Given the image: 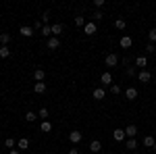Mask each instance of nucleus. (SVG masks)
<instances>
[{
	"instance_id": "32",
	"label": "nucleus",
	"mask_w": 156,
	"mask_h": 154,
	"mask_svg": "<svg viewBox=\"0 0 156 154\" xmlns=\"http://www.w3.org/2000/svg\"><path fill=\"white\" fill-rule=\"evenodd\" d=\"M110 92H112V94H121V85H117V83L110 85Z\"/></svg>"
},
{
	"instance_id": "33",
	"label": "nucleus",
	"mask_w": 156,
	"mask_h": 154,
	"mask_svg": "<svg viewBox=\"0 0 156 154\" xmlns=\"http://www.w3.org/2000/svg\"><path fill=\"white\" fill-rule=\"evenodd\" d=\"M94 6H96L98 11H100V9L104 6V0H94Z\"/></svg>"
},
{
	"instance_id": "4",
	"label": "nucleus",
	"mask_w": 156,
	"mask_h": 154,
	"mask_svg": "<svg viewBox=\"0 0 156 154\" xmlns=\"http://www.w3.org/2000/svg\"><path fill=\"white\" fill-rule=\"evenodd\" d=\"M119 44H121V48H131V44H133V40L129 36H121V40H119Z\"/></svg>"
},
{
	"instance_id": "39",
	"label": "nucleus",
	"mask_w": 156,
	"mask_h": 154,
	"mask_svg": "<svg viewBox=\"0 0 156 154\" xmlns=\"http://www.w3.org/2000/svg\"><path fill=\"white\" fill-rule=\"evenodd\" d=\"M40 154H42V152H40Z\"/></svg>"
},
{
	"instance_id": "20",
	"label": "nucleus",
	"mask_w": 156,
	"mask_h": 154,
	"mask_svg": "<svg viewBox=\"0 0 156 154\" xmlns=\"http://www.w3.org/2000/svg\"><path fill=\"white\" fill-rule=\"evenodd\" d=\"M50 129H52V125H50L48 121H42V123H40V131H42V133H48Z\"/></svg>"
},
{
	"instance_id": "14",
	"label": "nucleus",
	"mask_w": 156,
	"mask_h": 154,
	"mask_svg": "<svg viewBox=\"0 0 156 154\" xmlns=\"http://www.w3.org/2000/svg\"><path fill=\"white\" fill-rule=\"evenodd\" d=\"M92 96H94V100H104V96H106V92H104L102 88H96Z\"/></svg>"
},
{
	"instance_id": "22",
	"label": "nucleus",
	"mask_w": 156,
	"mask_h": 154,
	"mask_svg": "<svg viewBox=\"0 0 156 154\" xmlns=\"http://www.w3.org/2000/svg\"><path fill=\"white\" fill-rule=\"evenodd\" d=\"M17 146H19V150H25V148H29V140H27V138H21V140L17 142Z\"/></svg>"
},
{
	"instance_id": "5",
	"label": "nucleus",
	"mask_w": 156,
	"mask_h": 154,
	"mask_svg": "<svg viewBox=\"0 0 156 154\" xmlns=\"http://www.w3.org/2000/svg\"><path fill=\"white\" fill-rule=\"evenodd\" d=\"M112 138H115V142H123L127 135H125V129H115L112 131Z\"/></svg>"
},
{
	"instance_id": "11",
	"label": "nucleus",
	"mask_w": 156,
	"mask_h": 154,
	"mask_svg": "<svg viewBox=\"0 0 156 154\" xmlns=\"http://www.w3.org/2000/svg\"><path fill=\"white\" fill-rule=\"evenodd\" d=\"M40 34L42 36H46V38H52V25H42V29H40Z\"/></svg>"
},
{
	"instance_id": "26",
	"label": "nucleus",
	"mask_w": 156,
	"mask_h": 154,
	"mask_svg": "<svg viewBox=\"0 0 156 154\" xmlns=\"http://www.w3.org/2000/svg\"><path fill=\"white\" fill-rule=\"evenodd\" d=\"M115 27H117V29H125V27H127V21H125V19H117V21H115Z\"/></svg>"
},
{
	"instance_id": "34",
	"label": "nucleus",
	"mask_w": 156,
	"mask_h": 154,
	"mask_svg": "<svg viewBox=\"0 0 156 154\" xmlns=\"http://www.w3.org/2000/svg\"><path fill=\"white\" fill-rule=\"evenodd\" d=\"M146 52H156V46L154 44H148V46H146Z\"/></svg>"
},
{
	"instance_id": "15",
	"label": "nucleus",
	"mask_w": 156,
	"mask_h": 154,
	"mask_svg": "<svg viewBox=\"0 0 156 154\" xmlns=\"http://www.w3.org/2000/svg\"><path fill=\"white\" fill-rule=\"evenodd\" d=\"M100 150H102V144L98 142V140H94V142L90 144V152H94V154H96V152H100Z\"/></svg>"
},
{
	"instance_id": "30",
	"label": "nucleus",
	"mask_w": 156,
	"mask_h": 154,
	"mask_svg": "<svg viewBox=\"0 0 156 154\" xmlns=\"http://www.w3.org/2000/svg\"><path fill=\"white\" fill-rule=\"evenodd\" d=\"M37 117L42 119V121H46V117H48V108H40V115Z\"/></svg>"
},
{
	"instance_id": "38",
	"label": "nucleus",
	"mask_w": 156,
	"mask_h": 154,
	"mask_svg": "<svg viewBox=\"0 0 156 154\" xmlns=\"http://www.w3.org/2000/svg\"><path fill=\"white\" fill-rule=\"evenodd\" d=\"M106 154H110V152H106Z\"/></svg>"
},
{
	"instance_id": "28",
	"label": "nucleus",
	"mask_w": 156,
	"mask_h": 154,
	"mask_svg": "<svg viewBox=\"0 0 156 154\" xmlns=\"http://www.w3.org/2000/svg\"><path fill=\"white\" fill-rule=\"evenodd\" d=\"M148 40H150V44L156 42V29H150V31H148Z\"/></svg>"
},
{
	"instance_id": "25",
	"label": "nucleus",
	"mask_w": 156,
	"mask_h": 154,
	"mask_svg": "<svg viewBox=\"0 0 156 154\" xmlns=\"http://www.w3.org/2000/svg\"><path fill=\"white\" fill-rule=\"evenodd\" d=\"M9 42H11V34H0V44L2 46H6Z\"/></svg>"
},
{
	"instance_id": "35",
	"label": "nucleus",
	"mask_w": 156,
	"mask_h": 154,
	"mask_svg": "<svg viewBox=\"0 0 156 154\" xmlns=\"http://www.w3.org/2000/svg\"><path fill=\"white\" fill-rule=\"evenodd\" d=\"M69 154H79V150H77V148H71V150H69Z\"/></svg>"
},
{
	"instance_id": "2",
	"label": "nucleus",
	"mask_w": 156,
	"mask_h": 154,
	"mask_svg": "<svg viewBox=\"0 0 156 154\" xmlns=\"http://www.w3.org/2000/svg\"><path fill=\"white\" fill-rule=\"evenodd\" d=\"M104 63H106V67H115V65L119 63V56H117L115 52H110V54H106V59H104Z\"/></svg>"
},
{
	"instance_id": "12",
	"label": "nucleus",
	"mask_w": 156,
	"mask_h": 154,
	"mask_svg": "<svg viewBox=\"0 0 156 154\" xmlns=\"http://www.w3.org/2000/svg\"><path fill=\"white\" fill-rule=\"evenodd\" d=\"M21 36H23V38H31V36H34V27L23 25V27H21Z\"/></svg>"
},
{
	"instance_id": "37",
	"label": "nucleus",
	"mask_w": 156,
	"mask_h": 154,
	"mask_svg": "<svg viewBox=\"0 0 156 154\" xmlns=\"http://www.w3.org/2000/svg\"><path fill=\"white\" fill-rule=\"evenodd\" d=\"M154 150H156V144H154Z\"/></svg>"
},
{
	"instance_id": "19",
	"label": "nucleus",
	"mask_w": 156,
	"mask_h": 154,
	"mask_svg": "<svg viewBox=\"0 0 156 154\" xmlns=\"http://www.w3.org/2000/svg\"><path fill=\"white\" fill-rule=\"evenodd\" d=\"M36 119H37V115L34 110H27V113H25V121H27V123H34Z\"/></svg>"
},
{
	"instance_id": "24",
	"label": "nucleus",
	"mask_w": 156,
	"mask_h": 154,
	"mask_svg": "<svg viewBox=\"0 0 156 154\" xmlns=\"http://www.w3.org/2000/svg\"><path fill=\"white\" fill-rule=\"evenodd\" d=\"M125 146H127V150H135V148H137V142H135V138H129Z\"/></svg>"
},
{
	"instance_id": "8",
	"label": "nucleus",
	"mask_w": 156,
	"mask_h": 154,
	"mask_svg": "<svg viewBox=\"0 0 156 154\" xmlns=\"http://www.w3.org/2000/svg\"><path fill=\"white\" fill-rule=\"evenodd\" d=\"M125 98H127V100H135V98H137V90H135V88H127V90H125Z\"/></svg>"
},
{
	"instance_id": "27",
	"label": "nucleus",
	"mask_w": 156,
	"mask_h": 154,
	"mask_svg": "<svg viewBox=\"0 0 156 154\" xmlns=\"http://www.w3.org/2000/svg\"><path fill=\"white\" fill-rule=\"evenodd\" d=\"M15 138H6V142H4V146H6V148H9V150H12V148H15Z\"/></svg>"
},
{
	"instance_id": "21",
	"label": "nucleus",
	"mask_w": 156,
	"mask_h": 154,
	"mask_svg": "<svg viewBox=\"0 0 156 154\" xmlns=\"http://www.w3.org/2000/svg\"><path fill=\"white\" fill-rule=\"evenodd\" d=\"M58 34H62V25H60V23H54V25H52V36L58 38Z\"/></svg>"
},
{
	"instance_id": "31",
	"label": "nucleus",
	"mask_w": 156,
	"mask_h": 154,
	"mask_svg": "<svg viewBox=\"0 0 156 154\" xmlns=\"http://www.w3.org/2000/svg\"><path fill=\"white\" fill-rule=\"evenodd\" d=\"M102 17H104V13H102V11H96L94 15H92V19H94V21H100Z\"/></svg>"
},
{
	"instance_id": "1",
	"label": "nucleus",
	"mask_w": 156,
	"mask_h": 154,
	"mask_svg": "<svg viewBox=\"0 0 156 154\" xmlns=\"http://www.w3.org/2000/svg\"><path fill=\"white\" fill-rule=\"evenodd\" d=\"M96 31H98V27H96L94 21H87V23H85V27H83V34H85V36H94Z\"/></svg>"
},
{
	"instance_id": "3",
	"label": "nucleus",
	"mask_w": 156,
	"mask_h": 154,
	"mask_svg": "<svg viewBox=\"0 0 156 154\" xmlns=\"http://www.w3.org/2000/svg\"><path fill=\"white\" fill-rule=\"evenodd\" d=\"M137 79H140L142 83H148L150 79H152V75H150V71H146V69H142V71L137 73Z\"/></svg>"
},
{
	"instance_id": "7",
	"label": "nucleus",
	"mask_w": 156,
	"mask_h": 154,
	"mask_svg": "<svg viewBox=\"0 0 156 154\" xmlns=\"http://www.w3.org/2000/svg\"><path fill=\"white\" fill-rule=\"evenodd\" d=\"M34 92H36V94H44V92H46V83L44 81H36L34 83Z\"/></svg>"
},
{
	"instance_id": "36",
	"label": "nucleus",
	"mask_w": 156,
	"mask_h": 154,
	"mask_svg": "<svg viewBox=\"0 0 156 154\" xmlns=\"http://www.w3.org/2000/svg\"><path fill=\"white\" fill-rule=\"evenodd\" d=\"M9 154H21V152H19V150H15V148H12V150H11V152H9Z\"/></svg>"
},
{
	"instance_id": "10",
	"label": "nucleus",
	"mask_w": 156,
	"mask_h": 154,
	"mask_svg": "<svg viewBox=\"0 0 156 154\" xmlns=\"http://www.w3.org/2000/svg\"><path fill=\"white\" fill-rule=\"evenodd\" d=\"M58 46H60V40H58V38H54V36L48 38V48H50V50H56Z\"/></svg>"
},
{
	"instance_id": "16",
	"label": "nucleus",
	"mask_w": 156,
	"mask_h": 154,
	"mask_svg": "<svg viewBox=\"0 0 156 154\" xmlns=\"http://www.w3.org/2000/svg\"><path fill=\"white\" fill-rule=\"evenodd\" d=\"M154 144H156L154 135H146V138H144V146H146V148H154Z\"/></svg>"
},
{
	"instance_id": "18",
	"label": "nucleus",
	"mask_w": 156,
	"mask_h": 154,
	"mask_svg": "<svg viewBox=\"0 0 156 154\" xmlns=\"http://www.w3.org/2000/svg\"><path fill=\"white\" fill-rule=\"evenodd\" d=\"M135 65H137L140 69H144V67H148V59H146V56H137V59H135Z\"/></svg>"
},
{
	"instance_id": "17",
	"label": "nucleus",
	"mask_w": 156,
	"mask_h": 154,
	"mask_svg": "<svg viewBox=\"0 0 156 154\" xmlns=\"http://www.w3.org/2000/svg\"><path fill=\"white\" fill-rule=\"evenodd\" d=\"M100 81H102V83H106V85H108V83H112V75H110L108 71H104L102 75H100Z\"/></svg>"
},
{
	"instance_id": "6",
	"label": "nucleus",
	"mask_w": 156,
	"mask_h": 154,
	"mask_svg": "<svg viewBox=\"0 0 156 154\" xmlns=\"http://www.w3.org/2000/svg\"><path fill=\"white\" fill-rule=\"evenodd\" d=\"M69 140H71L73 144H79L81 140H83V135H81L79 131H71V133H69Z\"/></svg>"
},
{
	"instance_id": "23",
	"label": "nucleus",
	"mask_w": 156,
	"mask_h": 154,
	"mask_svg": "<svg viewBox=\"0 0 156 154\" xmlns=\"http://www.w3.org/2000/svg\"><path fill=\"white\" fill-rule=\"evenodd\" d=\"M11 56V50L6 46H0V59H9Z\"/></svg>"
},
{
	"instance_id": "13",
	"label": "nucleus",
	"mask_w": 156,
	"mask_h": 154,
	"mask_svg": "<svg viewBox=\"0 0 156 154\" xmlns=\"http://www.w3.org/2000/svg\"><path fill=\"white\" fill-rule=\"evenodd\" d=\"M34 77H36V81H44L46 79V71L44 69H36L34 71Z\"/></svg>"
},
{
	"instance_id": "29",
	"label": "nucleus",
	"mask_w": 156,
	"mask_h": 154,
	"mask_svg": "<svg viewBox=\"0 0 156 154\" xmlns=\"http://www.w3.org/2000/svg\"><path fill=\"white\" fill-rule=\"evenodd\" d=\"M75 25L77 27H85V19L83 17H75Z\"/></svg>"
},
{
	"instance_id": "9",
	"label": "nucleus",
	"mask_w": 156,
	"mask_h": 154,
	"mask_svg": "<svg viewBox=\"0 0 156 154\" xmlns=\"http://www.w3.org/2000/svg\"><path fill=\"white\" fill-rule=\"evenodd\" d=\"M125 135H127V138H135V135H137V127H135V125H127V127H125Z\"/></svg>"
}]
</instances>
